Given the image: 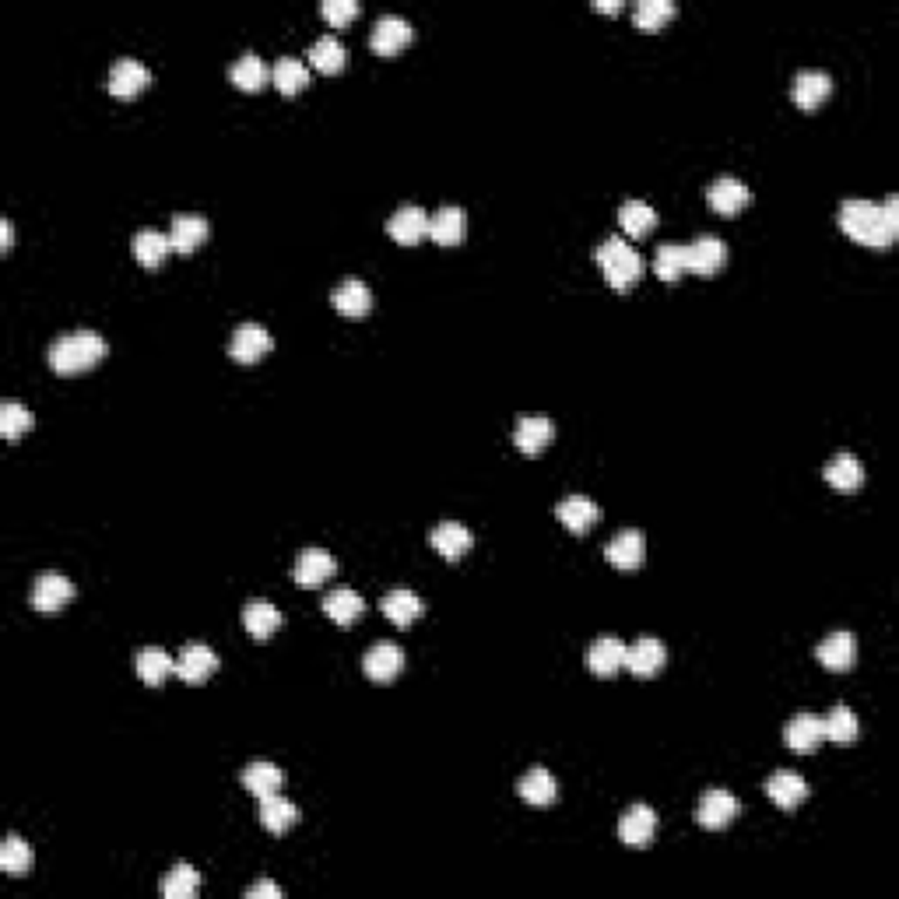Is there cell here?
Segmentation results:
<instances>
[{
  "label": "cell",
  "mask_w": 899,
  "mask_h": 899,
  "mask_svg": "<svg viewBox=\"0 0 899 899\" xmlns=\"http://www.w3.org/2000/svg\"><path fill=\"white\" fill-rule=\"evenodd\" d=\"M840 229L864 246H889L899 232V197L889 194L882 204L847 197L840 204Z\"/></svg>",
  "instance_id": "6da1fadb"
},
{
  "label": "cell",
  "mask_w": 899,
  "mask_h": 899,
  "mask_svg": "<svg viewBox=\"0 0 899 899\" xmlns=\"http://www.w3.org/2000/svg\"><path fill=\"white\" fill-rule=\"evenodd\" d=\"M102 359H106V338L99 331H88V327L60 334L50 345V369L60 376L85 373V369H92Z\"/></svg>",
  "instance_id": "7a4b0ae2"
},
{
  "label": "cell",
  "mask_w": 899,
  "mask_h": 899,
  "mask_svg": "<svg viewBox=\"0 0 899 899\" xmlns=\"http://www.w3.org/2000/svg\"><path fill=\"white\" fill-rule=\"evenodd\" d=\"M597 264H601V271H605L608 285L619 288V292L633 288L643 274L640 253H636V246L622 236H608L605 243L597 246Z\"/></svg>",
  "instance_id": "3957f363"
},
{
  "label": "cell",
  "mask_w": 899,
  "mask_h": 899,
  "mask_svg": "<svg viewBox=\"0 0 899 899\" xmlns=\"http://www.w3.org/2000/svg\"><path fill=\"white\" fill-rule=\"evenodd\" d=\"M738 798H734L731 791H724V787H710V791L699 798V808H696V822L703 829H724L734 822V815H738Z\"/></svg>",
  "instance_id": "277c9868"
},
{
  "label": "cell",
  "mask_w": 899,
  "mask_h": 899,
  "mask_svg": "<svg viewBox=\"0 0 899 899\" xmlns=\"http://www.w3.org/2000/svg\"><path fill=\"white\" fill-rule=\"evenodd\" d=\"M657 833V812L650 805H633L626 808V815L619 819V840L633 850H643L654 843Z\"/></svg>",
  "instance_id": "5b68a950"
},
{
  "label": "cell",
  "mask_w": 899,
  "mask_h": 899,
  "mask_svg": "<svg viewBox=\"0 0 899 899\" xmlns=\"http://www.w3.org/2000/svg\"><path fill=\"white\" fill-rule=\"evenodd\" d=\"M362 668L373 682H394L404 668V650L394 640H376L362 657Z\"/></svg>",
  "instance_id": "8992f818"
},
{
  "label": "cell",
  "mask_w": 899,
  "mask_h": 899,
  "mask_svg": "<svg viewBox=\"0 0 899 899\" xmlns=\"http://www.w3.org/2000/svg\"><path fill=\"white\" fill-rule=\"evenodd\" d=\"M215 668H218V657L208 643H187V647L176 654V675L190 685L208 682V678L215 675Z\"/></svg>",
  "instance_id": "52a82bcc"
},
{
  "label": "cell",
  "mask_w": 899,
  "mask_h": 899,
  "mask_svg": "<svg viewBox=\"0 0 899 899\" xmlns=\"http://www.w3.org/2000/svg\"><path fill=\"white\" fill-rule=\"evenodd\" d=\"M148 81H152V71L137 57H120L109 67V92L120 95V99H134Z\"/></svg>",
  "instance_id": "ba28073f"
},
{
  "label": "cell",
  "mask_w": 899,
  "mask_h": 899,
  "mask_svg": "<svg viewBox=\"0 0 899 899\" xmlns=\"http://www.w3.org/2000/svg\"><path fill=\"white\" fill-rule=\"evenodd\" d=\"M334 569H338L334 555L327 552V548H320V545H310V548H303V552L295 555L292 573H295V580L303 583V587H317V583L331 580Z\"/></svg>",
  "instance_id": "9c48e42d"
},
{
  "label": "cell",
  "mask_w": 899,
  "mask_h": 899,
  "mask_svg": "<svg viewBox=\"0 0 899 899\" xmlns=\"http://www.w3.org/2000/svg\"><path fill=\"white\" fill-rule=\"evenodd\" d=\"M706 201H710V208L720 211V215H738V211L752 201V190H748L745 180H738V176H717V180L706 187Z\"/></svg>",
  "instance_id": "30bf717a"
},
{
  "label": "cell",
  "mask_w": 899,
  "mask_h": 899,
  "mask_svg": "<svg viewBox=\"0 0 899 899\" xmlns=\"http://www.w3.org/2000/svg\"><path fill=\"white\" fill-rule=\"evenodd\" d=\"M408 39H411V22L404 15H394V11L376 18L373 32H369V46H373L376 53H387V57L401 50Z\"/></svg>",
  "instance_id": "8fae6325"
},
{
  "label": "cell",
  "mask_w": 899,
  "mask_h": 899,
  "mask_svg": "<svg viewBox=\"0 0 899 899\" xmlns=\"http://www.w3.org/2000/svg\"><path fill=\"white\" fill-rule=\"evenodd\" d=\"M229 352L236 362H246V366H250V362L260 359V355L271 352V334H267L264 324H253V320L250 324H239L236 331H232Z\"/></svg>",
  "instance_id": "7c38bea8"
},
{
  "label": "cell",
  "mask_w": 899,
  "mask_h": 899,
  "mask_svg": "<svg viewBox=\"0 0 899 899\" xmlns=\"http://www.w3.org/2000/svg\"><path fill=\"white\" fill-rule=\"evenodd\" d=\"M387 232L404 246L418 243L422 236H429V211L418 208V204H401V208L387 218Z\"/></svg>",
  "instance_id": "4fadbf2b"
},
{
  "label": "cell",
  "mask_w": 899,
  "mask_h": 899,
  "mask_svg": "<svg viewBox=\"0 0 899 899\" xmlns=\"http://www.w3.org/2000/svg\"><path fill=\"white\" fill-rule=\"evenodd\" d=\"M685 246H689V271L717 274L727 264V243L720 236H713V232H703V236H696Z\"/></svg>",
  "instance_id": "5bb4252c"
},
{
  "label": "cell",
  "mask_w": 899,
  "mask_h": 899,
  "mask_svg": "<svg viewBox=\"0 0 899 899\" xmlns=\"http://www.w3.org/2000/svg\"><path fill=\"white\" fill-rule=\"evenodd\" d=\"M587 668L601 678H612L619 668H626V643L619 636H597L587 647Z\"/></svg>",
  "instance_id": "9a60e30c"
},
{
  "label": "cell",
  "mask_w": 899,
  "mask_h": 899,
  "mask_svg": "<svg viewBox=\"0 0 899 899\" xmlns=\"http://www.w3.org/2000/svg\"><path fill=\"white\" fill-rule=\"evenodd\" d=\"M766 794H770L773 805L791 812V808H798L801 801L808 798V780L801 777L798 770H777V773H770V780H766Z\"/></svg>",
  "instance_id": "2e32d148"
},
{
  "label": "cell",
  "mask_w": 899,
  "mask_h": 899,
  "mask_svg": "<svg viewBox=\"0 0 899 899\" xmlns=\"http://www.w3.org/2000/svg\"><path fill=\"white\" fill-rule=\"evenodd\" d=\"M432 548H436L443 559H461L464 552H471V545H475V534L468 531V527L461 524V520H443V524L432 527L429 534Z\"/></svg>",
  "instance_id": "e0dca14e"
},
{
  "label": "cell",
  "mask_w": 899,
  "mask_h": 899,
  "mask_svg": "<svg viewBox=\"0 0 899 899\" xmlns=\"http://www.w3.org/2000/svg\"><path fill=\"white\" fill-rule=\"evenodd\" d=\"M664 643L657 636H640L636 643H626V668L640 678H650L664 668Z\"/></svg>",
  "instance_id": "ac0fdd59"
},
{
  "label": "cell",
  "mask_w": 899,
  "mask_h": 899,
  "mask_svg": "<svg viewBox=\"0 0 899 899\" xmlns=\"http://www.w3.org/2000/svg\"><path fill=\"white\" fill-rule=\"evenodd\" d=\"M74 597V583L67 580L64 573H43L36 583H32V605L39 612H57Z\"/></svg>",
  "instance_id": "d6986e66"
},
{
  "label": "cell",
  "mask_w": 899,
  "mask_h": 899,
  "mask_svg": "<svg viewBox=\"0 0 899 899\" xmlns=\"http://www.w3.org/2000/svg\"><path fill=\"white\" fill-rule=\"evenodd\" d=\"M464 229H468V215H464L461 204H443L429 215V236L436 239L439 246H454L464 239Z\"/></svg>",
  "instance_id": "ffe728a7"
},
{
  "label": "cell",
  "mask_w": 899,
  "mask_h": 899,
  "mask_svg": "<svg viewBox=\"0 0 899 899\" xmlns=\"http://www.w3.org/2000/svg\"><path fill=\"white\" fill-rule=\"evenodd\" d=\"M555 436L552 418L545 415H520L517 425H513V443L524 450V454H541Z\"/></svg>",
  "instance_id": "44dd1931"
},
{
  "label": "cell",
  "mask_w": 899,
  "mask_h": 899,
  "mask_svg": "<svg viewBox=\"0 0 899 899\" xmlns=\"http://www.w3.org/2000/svg\"><path fill=\"white\" fill-rule=\"evenodd\" d=\"M331 303L341 317H366V313L373 310V292H369L366 281L345 278V281H338V288L331 292Z\"/></svg>",
  "instance_id": "7402d4cb"
},
{
  "label": "cell",
  "mask_w": 899,
  "mask_h": 899,
  "mask_svg": "<svg viewBox=\"0 0 899 899\" xmlns=\"http://www.w3.org/2000/svg\"><path fill=\"white\" fill-rule=\"evenodd\" d=\"M829 88H833V78H829L826 71H819V67H805V71L794 74L791 95H794V102H798L801 109H815L829 95Z\"/></svg>",
  "instance_id": "603a6c76"
},
{
  "label": "cell",
  "mask_w": 899,
  "mask_h": 899,
  "mask_svg": "<svg viewBox=\"0 0 899 899\" xmlns=\"http://www.w3.org/2000/svg\"><path fill=\"white\" fill-rule=\"evenodd\" d=\"M784 738H787V745H791L794 752H815L819 741L826 738V731H822V717L819 713H794V717L787 720Z\"/></svg>",
  "instance_id": "cb8c5ba5"
},
{
  "label": "cell",
  "mask_w": 899,
  "mask_h": 899,
  "mask_svg": "<svg viewBox=\"0 0 899 899\" xmlns=\"http://www.w3.org/2000/svg\"><path fill=\"white\" fill-rule=\"evenodd\" d=\"M815 654H819V661L826 664V668L833 671H847L850 664H854L857 657V640L854 633H847V629H836V633H829L826 640L815 647Z\"/></svg>",
  "instance_id": "d4e9b609"
},
{
  "label": "cell",
  "mask_w": 899,
  "mask_h": 899,
  "mask_svg": "<svg viewBox=\"0 0 899 899\" xmlns=\"http://www.w3.org/2000/svg\"><path fill=\"white\" fill-rule=\"evenodd\" d=\"M380 608H383V615L394 622V626H411V622L422 615V597H418L415 590H408V587H394V590L383 594Z\"/></svg>",
  "instance_id": "484cf974"
},
{
  "label": "cell",
  "mask_w": 899,
  "mask_h": 899,
  "mask_svg": "<svg viewBox=\"0 0 899 899\" xmlns=\"http://www.w3.org/2000/svg\"><path fill=\"white\" fill-rule=\"evenodd\" d=\"M822 475H826V482L833 485V489L854 492L857 485L864 482V464L857 461L850 450H840V454L829 457V464H826V471H822Z\"/></svg>",
  "instance_id": "4316f807"
},
{
  "label": "cell",
  "mask_w": 899,
  "mask_h": 899,
  "mask_svg": "<svg viewBox=\"0 0 899 899\" xmlns=\"http://www.w3.org/2000/svg\"><path fill=\"white\" fill-rule=\"evenodd\" d=\"M517 791H520V798H524L527 805L541 808V805H552L555 794H559V784H555V777L545 770V766H531V770L520 777Z\"/></svg>",
  "instance_id": "83f0119b"
},
{
  "label": "cell",
  "mask_w": 899,
  "mask_h": 899,
  "mask_svg": "<svg viewBox=\"0 0 899 899\" xmlns=\"http://www.w3.org/2000/svg\"><path fill=\"white\" fill-rule=\"evenodd\" d=\"M362 608H366L362 605V597L355 594L348 583H338V587H331L324 594V612L331 615L338 626H352V622L362 615Z\"/></svg>",
  "instance_id": "f1b7e54d"
},
{
  "label": "cell",
  "mask_w": 899,
  "mask_h": 899,
  "mask_svg": "<svg viewBox=\"0 0 899 899\" xmlns=\"http://www.w3.org/2000/svg\"><path fill=\"white\" fill-rule=\"evenodd\" d=\"M204 236H208V222H204V215H190V211H183V215H176L173 225H169V243H173L176 253L197 250V246L204 243Z\"/></svg>",
  "instance_id": "f546056e"
},
{
  "label": "cell",
  "mask_w": 899,
  "mask_h": 899,
  "mask_svg": "<svg viewBox=\"0 0 899 899\" xmlns=\"http://www.w3.org/2000/svg\"><path fill=\"white\" fill-rule=\"evenodd\" d=\"M555 517H559L569 531L580 534V531H587L590 524H597L601 506H597L594 499H587V496H566V499H559V506H555Z\"/></svg>",
  "instance_id": "4dcf8cb0"
},
{
  "label": "cell",
  "mask_w": 899,
  "mask_h": 899,
  "mask_svg": "<svg viewBox=\"0 0 899 899\" xmlns=\"http://www.w3.org/2000/svg\"><path fill=\"white\" fill-rule=\"evenodd\" d=\"M260 822H264V829H271V833H285V829H292L295 822H299V808H295V801H288L281 791L267 794V798H260Z\"/></svg>",
  "instance_id": "1f68e13d"
},
{
  "label": "cell",
  "mask_w": 899,
  "mask_h": 899,
  "mask_svg": "<svg viewBox=\"0 0 899 899\" xmlns=\"http://www.w3.org/2000/svg\"><path fill=\"white\" fill-rule=\"evenodd\" d=\"M243 626H246V633L250 636L267 640L271 633H278L281 612L271 605V601H264V597H253V601H246V608H243Z\"/></svg>",
  "instance_id": "d6a6232c"
},
{
  "label": "cell",
  "mask_w": 899,
  "mask_h": 899,
  "mask_svg": "<svg viewBox=\"0 0 899 899\" xmlns=\"http://www.w3.org/2000/svg\"><path fill=\"white\" fill-rule=\"evenodd\" d=\"M243 787L253 794V798H267V794L285 787V773H281L274 763H267V759H253V763L243 770Z\"/></svg>",
  "instance_id": "836d02e7"
},
{
  "label": "cell",
  "mask_w": 899,
  "mask_h": 899,
  "mask_svg": "<svg viewBox=\"0 0 899 899\" xmlns=\"http://www.w3.org/2000/svg\"><path fill=\"white\" fill-rule=\"evenodd\" d=\"M605 555L615 569H636L643 562V534L633 531V527H629V531H619L612 541H608Z\"/></svg>",
  "instance_id": "e575fe53"
},
{
  "label": "cell",
  "mask_w": 899,
  "mask_h": 899,
  "mask_svg": "<svg viewBox=\"0 0 899 899\" xmlns=\"http://www.w3.org/2000/svg\"><path fill=\"white\" fill-rule=\"evenodd\" d=\"M229 74H232V81L243 88V92H257V88H264L267 78H271V67L264 64L260 53L246 50V53H239L236 57V64H232Z\"/></svg>",
  "instance_id": "d590c367"
},
{
  "label": "cell",
  "mask_w": 899,
  "mask_h": 899,
  "mask_svg": "<svg viewBox=\"0 0 899 899\" xmlns=\"http://www.w3.org/2000/svg\"><path fill=\"white\" fill-rule=\"evenodd\" d=\"M134 664H137L141 682H148V685H159V682H166L169 675H176V657H169L162 647H144Z\"/></svg>",
  "instance_id": "8d00e7d4"
},
{
  "label": "cell",
  "mask_w": 899,
  "mask_h": 899,
  "mask_svg": "<svg viewBox=\"0 0 899 899\" xmlns=\"http://www.w3.org/2000/svg\"><path fill=\"white\" fill-rule=\"evenodd\" d=\"M32 864H36V854H32V847L22 840V836L11 833L8 840L0 843V868H4V875L22 878L32 871Z\"/></svg>",
  "instance_id": "74e56055"
},
{
  "label": "cell",
  "mask_w": 899,
  "mask_h": 899,
  "mask_svg": "<svg viewBox=\"0 0 899 899\" xmlns=\"http://www.w3.org/2000/svg\"><path fill=\"white\" fill-rule=\"evenodd\" d=\"M345 60H348V50H345V43L334 36V32H324L320 39H313V46H310V64L313 67L334 74V71L345 67Z\"/></svg>",
  "instance_id": "f35d334b"
},
{
  "label": "cell",
  "mask_w": 899,
  "mask_h": 899,
  "mask_svg": "<svg viewBox=\"0 0 899 899\" xmlns=\"http://www.w3.org/2000/svg\"><path fill=\"white\" fill-rule=\"evenodd\" d=\"M169 250H173V243H169V236L159 229H144L134 236V257H137V264H144V267H159L162 260L169 257Z\"/></svg>",
  "instance_id": "ab89813d"
},
{
  "label": "cell",
  "mask_w": 899,
  "mask_h": 899,
  "mask_svg": "<svg viewBox=\"0 0 899 899\" xmlns=\"http://www.w3.org/2000/svg\"><path fill=\"white\" fill-rule=\"evenodd\" d=\"M654 271L661 281H678L689 271V246L685 243H664L654 253Z\"/></svg>",
  "instance_id": "60d3db41"
},
{
  "label": "cell",
  "mask_w": 899,
  "mask_h": 899,
  "mask_svg": "<svg viewBox=\"0 0 899 899\" xmlns=\"http://www.w3.org/2000/svg\"><path fill=\"white\" fill-rule=\"evenodd\" d=\"M619 225H622V232H626V236H647V232H654V225H657V211H654V204H647V201H626L619 208Z\"/></svg>",
  "instance_id": "b9f144b4"
},
{
  "label": "cell",
  "mask_w": 899,
  "mask_h": 899,
  "mask_svg": "<svg viewBox=\"0 0 899 899\" xmlns=\"http://www.w3.org/2000/svg\"><path fill=\"white\" fill-rule=\"evenodd\" d=\"M822 731H826V738L847 745V741L857 738V713L847 703L829 706V713H822Z\"/></svg>",
  "instance_id": "7bdbcfd3"
},
{
  "label": "cell",
  "mask_w": 899,
  "mask_h": 899,
  "mask_svg": "<svg viewBox=\"0 0 899 899\" xmlns=\"http://www.w3.org/2000/svg\"><path fill=\"white\" fill-rule=\"evenodd\" d=\"M271 78L278 85V92L295 95L303 85H310V67L299 57H278V64L271 67Z\"/></svg>",
  "instance_id": "ee69618b"
},
{
  "label": "cell",
  "mask_w": 899,
  "mask_h": 899,
  "mask_svg": "<svg viewBox=\"0 0 899 899\" xmlns=\"http://www.w3.org/2000/svg\"><path fill=\"white\" fill-rule=\"evenodd\" d=\"M197 889H201V875H197V868H190V864H176V868H169V875L162 878V896L166 899H190V896H197Z\"/></svg>",
  "instance_id": "f6af8a7d"
},
{
  "label": "cell",
  "mask_w": 899,
  "mask_h": 899,
  "mask_svg": "<svg viewBox=\"0 0 899 899\" xmlns=\"http://www.w3.org/2000/svg\"><path fill=\"white\" fill-rule=\"evenodd\" d=\"M32 429V411L18 401H4L0 404V436L4 439H18L22 432Z\"/></svg>",
  "instance_id": "bcb514c9"
},
{
  "label": "cell",
  "mask_w": 899,
  "mask_h": 899,
  "mask_svg": "<svg viewBox=\"0 0 899 899\" xmlns=\"http://www.w3.org/2000/svg\"><path fill=\"white\" fill-rule=\"evenodd\" d=\"M675 15V4L671 0H636V25L640 29H657L661 22Z\"/></svg>",
  "instance_id": "7dc6e473"
},
{
  "label": "cell",
  "mask_w": 899,
  "mask_h": 899,
  "mask_svg": "<svg viewBox=\"0 0 899 899\" xmlns=\"http://www.w3.org/2000/svg\"><path fill=\"white\" fill-rule=\"evenodd\" d=\"M359 15V4H355V0H324V18L331 25H345V22H352V18Z\"/></svg>",
  "instance_id": "c3c4849f"
},
{
  "label": "cell",
  "mask_w": 899,
  "mask_h": 899,
  "mask_svg": "<svg viewBox=\"0 0 899 899\" xmlns=\"http://www.w3.org/2000/svg\"><path fill=\"white\" fill-rule=\"evenodd\" d=\"M281 896H285V892H281V885H274V882H257L246 889V899H281Z\"/></svg>",
  "instance_id": "681fc988"
},
{
  "label": "cell",
  "mask_w": 899,
  "mask_h": 899,
  "mask_svg": "<svg viewBox=\"0 0 899 899\" xmlns=\"http://www.w3.org/2000/svg\"><path fill=\"white\" fill-rule=\"evenodd\" d=\"M11 243H15V229H11V222L4 218V222H0V246L11 250Z\"/></svg>",
  "instance_id": "f907efd6"
},
{
  "label": "cell",
  "mask_w": 899,
  "mask_h": 899,
  "mask_svg": "<svg viewBox=\"0 0 899 899\" xmlns=\"http://www.w3.org/2000/svg\"><path fill=\"white\" fill-rule=\"evenodd\" d=\"M597 8H601V11H619L622 0H597Z\"/></svg>",
  "instance_id": "816d5d0a"
}]
</instances>
